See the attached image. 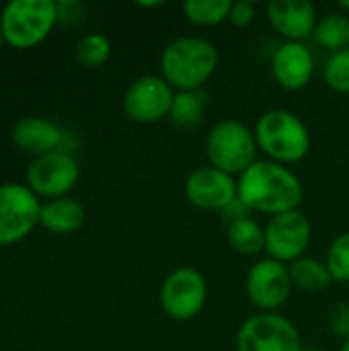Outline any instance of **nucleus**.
Instances as JSON below:
<instances>
[{
  "mask_svg": "<svg viewBox=\"0 0 349 351\" xmlns=\"http://www.w3.org/2000/svg\"><path fill=\"white\" fill-rule=\"evenodd\" d=\"M239 199L251 210L269 216L294 212L304 199V187L294 171L274 160L253 162L239 179Z\"/></svg>",
  "mask_w": 349,
  "mask_h": 351,
  "instance_id": "nucleus-1",
  "label": "nucleus"
},
{
  "mask_svg": "<svg viewBox=\"0 0 349 351\" xmlns=\"http://www.w3.org/2000/svg\"><path fill=\"white\" fill-rule=\"evenodd\" d=\"M220 62L218 49L204 37H179L160 53V76L177 90H200Z\"/></svg>",
  "mask_w": 349,
  "mask_h": 351,
  "instance_id": "nucleus-2",
  "label": "nucleus"
},
{
  "mask_svg": "<svg viewBox=\"0 0 349 351\" xmlns=\"http://www.w3.org/2000/svg\"><path fill=\"white\" fill-rule=\"evenodd\" d=\"M259 150L278 165H294L306 158L313 138L304 121L288 109H269L255 123Z\"/></svg>",
  "mask_w": 349,
  "mask_h": 351,
  "instance_id": "nucleus-3",
  "label": "nucleus"
},
{
  "mask_svg": "<svg viewBox=\"0 0 349 351\" xmlns=\"http://www.w3.org/2000/svg\"><path fill=\"white\" fill-rule=\"evenodd\" d=\"M58 23L53 0H10L0 14L4 41L16 49L39 45Z\"/></svg>",
  "mask_w": 349,
  "mask_h": 351,
  "instance_id": "nucleus-4",
  "label": "nucleus"
},
{
  "mask_svg": "<svg viewBox=\"0 0 349 351\" xmlns=\"http://www.w3.org/2000/svg\"><path fill=\"white\" fill-rule=\"evenodd\" d=\"M255 130L239 119L218 121L206 138V156L210 167L220 169L228 175H243L257 156Z\"/></svg>",
  "mask_w": 349,
  "mask_h": 351,
  "instance_id": "nucleus-5",
  "label": "nucleus"
},
{
  "mask_svg": "<svg viewBox=\"0 0 349 351\" xmlns=\"http://www.w3.org/2000/svg\"><path fill=\"white\" fill-rule=\"evenodd\" d=\"M158 300L165 315L173 321H191L206 306L208 282L195 267H177L160 284Z\"/></svg>",
  "mask_w": 349,
  "mask_h": 351,
  "instance_id": "nucleus-6",
  "label": "nucleus"
},
{
  "mask_svg": "<svg viewBox=\"0 0 349 351\" xmlns=\"http://www.w3.org/2000/svg\"><path fill=\"white\" fill-rule=\"evenodd\" d=\"M300 331L276 313L249 317L237 333V351H302Z\"/></svg>",
  "mask_w": 349,
  "mask_h": 351,
  "instance_id": "nucleus-7",
  "label": "nucleus"
},
{
  "mask_svg": "<svg viewBox=\"0 0 349 351\" xmlns=\"http://www.w3.org/2000/svg\"><path fill=\"white\" fill-rule=\"evenodd\" d=\"M39 197L27 185H0V245L23 241L39 224Z\"/></svg>",
  "mask_w": 349,
  "mask_h": 351,
  "instance_id": "nucleus-8",
  "label": "nucleus"
},
{
  "mask_svg": "<svg viewBox=\"0 0 349 351\" xmlns=\"http://www.w3.org/2000/svg\"><path fill=\"white\" fill-rule=\"evenodd\" d=\"M80 177L76 158L66 150L37 156L27 169V187L37 197H64Z\"/></svg>",
  "mask_w": 349,
  "mask_h": 351,
  "instance_id": "nucleus-9",
  "label": "nucleus"
},
{
  "mask_svg": "<svg viewBox=\"0 0 349 351\" xmlns=\"http://www.w3.org/2000/svg\"><path fill=\"white\" fill-rule=\"evenodd\" d=\"M173 86L156 74L136 78L123 95V113L136 123H156L171 113Z\"/></svg>",
  "mask_w": 349,
  "mask_h": 351,
  "instance_id": "nucleus-10",
  "label": "nucleus"
},
{
  "mask_svg": "<svg viewBox=\"0 0 349 351\" xmlns=\"http://www.w3.org/2000/svg\"><path fill=\"white\" fill-rule=\"evenodd\" d=\"M313 239L311 220L300 212H286L272 216L265 226V251L280 263H294L304 257Z\"/></svg>",
  "mask_w": 349,
  "mask_h": 351,
  "instance_id": "nucleus-11",
  "label": "nucleus"
},
{
  "mask_svg": "<svg viewBox=\"0 0 349 351\" xmlns=\"http://www.w3.org/2000/svg\"><path fill=\"white\" fill-rule=\"evenodd\" d=\"M245 288L253 306H257L261 313H274L288 302L294 286L288 265L267 257L249 269Z\"/></svg>",
  "mask_w": 349,
  "mask_h": 351,
  "instance_id": "nucleus-12",
  "label": "nucleus"
},
{
  "mask_svg": "<svg viewBox=\"0 0 349 351\" xmlns=\"http://www.w3.org/2000/svg\"><path fill=\"white\" fill-rule=\"evenodd\" d=\"M185 197L197 210L222 212L239 197V187L232 175L214 167H200L185 181Z\"/></svg>",
  "mask_w": 349,
  "mask_h": 351,
  "instance_id": "nucleus-13",
  "label": "nucleus"
},
{
  "mask_svg": "<svg viewBox=\"0 0 349 351\" xmlns=\"http://www.w3.org/2000/svg\"><path fill=\"white\" fill-rule=\"evenodd\" d=\"M269 25L286 41H300L313 37L319 23L317 8L309 0H272L267 4Z\"/></svg>",
  "mask_w": 349,
  "mask_h": 351,
  "instance_id": "nucleus-14",
  "label": "nucleus"
},
{
  "mask_svg": "<svg viewBox=\"0 0 349 351\" xmlns=\"http://www.w3.org/2000/svg\"><path fill=\"white\" fill-rule=\"evenodd\" d=\"M272 74L276 82L286 90L304 88L315 74L313 51L300 41L282 43L272 58Z\"/></svg>",
  "mask_w": 349,
  "mask_h": 351,
  "instance_id": "nucleus-15",
  "label": "nucleus"
},
{
  "mask_svg": "<svg viewBox=\"0 0 349 351\" xmlns=\"http://www.w3.org/2000/svg\"><path fill=\"white\" fill-rule=\"evenodd\" d=\"M10 138L19 150L27 152V154L43 156V154L60 150L64 132L49 119L25 117L14 125Z\"/></svg>",
  "mask_w": 349,
  "mask_h": 351,
  "instance_id": "nucleus-16",
  "label": "nucleus"
},
{
  "mask_svg": "<svg viewBox=\"0 0 349 351\" xmlns=\"http://www.w3.org/2000/svg\"><path fill=\"white\" fill-rule=\"evenodd\" d=\"M86 220L84 206L72 197L49 199L41 206L39 224L53 234H72L82 228Z\"/></svg>",
  "mask_w": 349,
  "mask_h": 351,
  "instance_id": "nucleus-17",
  "label": "nucleus"
},
{
  "mask_svg": "<svg viewBox=\"0 0 349 351\" xmlns=\"http://www.w3.org/2000/svg\"><path fill=\"white\" fill-rule=\"evenodd\" d=\"M208 111V93L200 90H177L169 119L181 132H193L206 117Z\"/></svg>",
  "mask_w": 349,
  "mask_h": 351,
  "instance_id": "nucleus-18",
  "label": "nucleus"
},
{
  "mask_svg": "<svg viewBox=\"0 0 349 351\" xmlns=\"http://www.w3.org/2000/svg\"><path fill=\"white\" fill-rule=\"evenodd\" d=\"M292 286L300 288L304 292H323L331 282V274L327 269V263L315 257H300L294 263L288 265Z\"/></svg>",
  "mask_w": 349,
  "mask_h": 351,
  "instance_id": "nucleus-19",
  "label": "nucleus"
},
{
  "mask_svg": "<svg viewBox=\"0 0 349 351\" xmlns=\"http://www.w3.org/2000/svg\"><path fill=\"white\" fill-rule=\"evenodd\" d=\"M226 241L241 255H259L265 251V228L249 216L226 226Z\"/></svg>",
  "mask_w": 349,
  "mask_h": 351,
  "instance_id": "nucleus-20",
  "label": "nucleus"
},
{
  "mask_svg": "<svg viewBox=\"0 0 349 351\" xmlns=\"http://www.w3.org/2000/svg\"><path fill=\"white\" fill-rule=\"evenodd\" d=\"M311 39L319 47L329 49L331 53L349 47V14L346 12L325 14L323 19H319Z\"/></svg>",
  "mask_w": 349,
  "mask_h": 351,
  "instance_id": "nucleus-21",
  "label": "nucleus"
},
{
  "mask_svg": "<svg viewBox=\"0 0 349 351\" xmlns=\"http://www.w3.org/2000/svg\"><path fill=\"white\" fill-rule=\"evenodd\" d=\"M230 8V0H187L183 4L187 21L197 27H214L228 21Z\"/></svg>",
  "mask_w": 349,
  "mask_h": 351,
  "instance_id": "nucleus-22",
  "label": "nucleus"
},
{
  "mask_svg": "<svg viewBox=\"0 0 349 351\" xmlns=\"http://www.w3.org/2000/svg\"><path fill=\"white\" fill-rule=\"evenodd\" d=\"M111 56V41L103 33H91L78 39L76 43V60L84 68H99Z\"/></svg>",
  "mask_w": 349,
  "mask_h": 351,
  "instance_id": "nucleus-23",
  "label": "nucleus"
},
{
  "mask_svg": "<svg viewBox=\"0 0 349 351\" xmlns=\"http://www.w3.org/2000/svg\"><path fill=\"white\" fill-rule=\"evenodd\" d=\"M327 269L333 278V282L348 284L349 282V230L339 234L327 251Z\"/></svg>",
  "mask_w": 349,
  "mask_h": 351,
  "instance_id": "nucleus-24",
  "label": "nucleus"
},
{
  "mask_svg": "<svg viewBox=\"0 0 349 351\" xmlns=\"http://www.w3.org/2000/svg\"><path fill=\"white\" fill-rule=\"evenodd\" d=\"M323 76L329 88L349 95V47L329 56V60L325 62Z\"/></svg>",
  "mask_w": 349,
  "mask_h": 351,
  "instance_id": "nucleus-25",
  "label": "nucleus"
},
{
  "mask_svg": "<svg viewBox=\"0 0 349 351\" xmlns=\"http://www.w3.org/2000/svg\"><path fill=\"white\" fill-rule=\"evenodd\" d=\"M329 329L333 335L341 337L344 341L349 339V304L348 302H339L335 306H331L329 311Z\"/></svg>",
  "mask_w": 349,
  "mask_h": 351,
  "instance_id": "nucleus-26",
  "label": "nucleus"
},
{
  "mask_svg": "<svg viewBox=\"0 0 349 351\" xmlns=\"http://www.w3.org/2000/svg\"><path fill=\"white\" fill-rule=\"evenodd\" d=\"M228 21L243 29V27H249L253 21H255V4L249 2V0H239V2H232V8H230V14H228Z\"/></svg>",
  "mask_w": 349,
  "mask_h": 351,
  "instance_id": "nucleus-27",
  "label": "nucleus"
},
{
  "mask_svg": "<svg viewBox=\"0 0 349 351\" xmlns=\"http://www.w3.org/2000/svg\"><path fill=\"white\" fill-rule=\"evenodd\" d=\"M82 6L84 4H80V2H60L58 4V21L64 25H76V23L84 21L86 10H80Z\"/></svg>",
  "mask_w": 349,
  "mask_h": 351,
  "instance_id": "nucleus-28",
  "label": "nucleus"
},
{
  "mask_svg": "<svg viewBox=\"0 0 349 351\" xmlns=\"http://www.w3.org/2000/svg\"><path fill=\"white\" fill-rule=\"evenodd\" d=\"M220 216H222L224 224L230 226V224H234V222H239V220H243V218H249V216H251V210L237 197L228 208H224V210L220 212Z\"/></svg>",
  "mask_w": 349,
  "mask_h": 351,
  "instance_id": "nucleus-29",
  "label": "nucleus"
},
{
  "mask_svg": "<svg viewBox=\"0 0 349 351\" xmlns=\"http://www.w3.org/2000/svg\"><path fill=\"white\" fill-rule=\"evenodd\" d=\"M138 6H144V8H156V6H163V2H138Z\"/></svg>",
  "mask_w": 349,
  "mask_h": 351,
  "instance_id": "nucleus-30",
  "label": "nucleus"
},
{
  "mask_svg": "<svg viewBox=\"0 0 349 351\" xmlns=\"http://www.w3.org/2000/svg\"><path fill=\"white\" fill-rule=\"evenodd\" d=\"M339 8H341V10H346V12L349 14V0H339Z\"/></svg>",
  "mask_w": 349,
  "mask_h": 351,
  "instance_id": "nucleus-31",
  "label": "nucleus"
},
{
  "mask_svg": "<svg viewBox=\"0 0 349 351\" xmlns=\"http://www.w3.org/2000/svg\"><path fill=\"white\" fill-rule=\"evenodd\" d=\"M341 351H349V339L344 343V348H341Z\"/></svg>",
  "mask_w": 349,
  "mask_h": 351,
  "instance_id": "nucleus-32",
  "label": "nucleus"
},
{
  "mask_svg": "<svg viewBox=\"0 0 349 351\" xmlns=\"http://www.w3.org/2000/svg\"><path fill=\"white\" fill-rule=\"evenodd\" d=\"M2 41H4V35H2V27H0V47H2Z\"/></svg>",
  "mask_w": 349,
  "mask_h": 351,
  "instance_id": "nucleus-33",
  "label": "nucleus"
},
{
  "mask_svg": "<svg viewBox=\"0 0 349 351\" xmlns=\"http://www.w3.org/2000/svg\"><path fill=\"white\" fill-rule=\"evenodd\" d=\"M302 351H321L319 348H306V350H302Z\"/></svg>",
  "mask_w": 349,
  "mask_h": 351,
  "instance_id": "nucleus-34",
  "label": "nucleus"
}]
</instances>
